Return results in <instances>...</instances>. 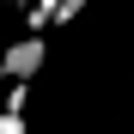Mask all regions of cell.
<instances>
[{
    "instance_id": "5b68a950",
    "label": "cell",
    "mask_w": 134,
    "mask_h": 134,
    "mask_svg": "<svg viewBox=\"0 0 134 134\" xmlns=\"http://www.w3.org/2000/svg\"><path fill=\"white\" fill-rule=\"evenodd\" d=\"M18 12H31V0H18Z\"/></svg>"
},
{
    "instance_id": "3957f363",
    "label": "cell",
    "mask_w": 134,
    "mask_h": 134,
    "mask_svg": "<svg viewBox=\"0 0 134 134\" xmlns=\"http://www.w3.org/2000/svg\"><path fill=\"white\" fill-rule=\"evenodd\" d=\"M0 134H31V122H25V110H6V104H0Z\"/></svg>"
},
{
    "instance_id": "6da1fadb",
    "label": "cell",
    "mask_w": 134,
    "mask_h": 134,
    "mask_svg": "<svg viewBox=\"0 0 134 134\" xmlns=\"http://www.w3.org/2000/svg\"><path fill=\"white\" fill-rule=\"evenodd\" d=\"M43 61H49V37L43 31H25L18 43H6V49H0V79H37L43 73Z\"/></svg>"
},
{
    "instance_id": "7a4b0ae2",
    "label": "cell",
    "mask_w": 134,
    "mask_h": 134,
    "mask_svg": "<svg viewBox=\"0 0 134 134\" xmlns=\"http://www.w3.org/2000/svg\"><path fill=\"white\" fill-rule=\"evenodd\" d=\"M55 12H61V0H31L25 25H31V31H49V25H55Z\"/></svg>"
},
{
    "instance_id": "277c9868",
    "label": "cell",
    "mask_w": 134,
    "mask_h": 134,
    "mask_svg": "<svg viewBox=\"0 0 134 134\" xmlns=\"http://www.w3.org/2000/svg\"><path fill=\"white\" fill-rule=\"evenodd\" d=\"M85 6H92V0H61V12H55V25H73V18H79Z\"/></svg>"
}]
</instances>
